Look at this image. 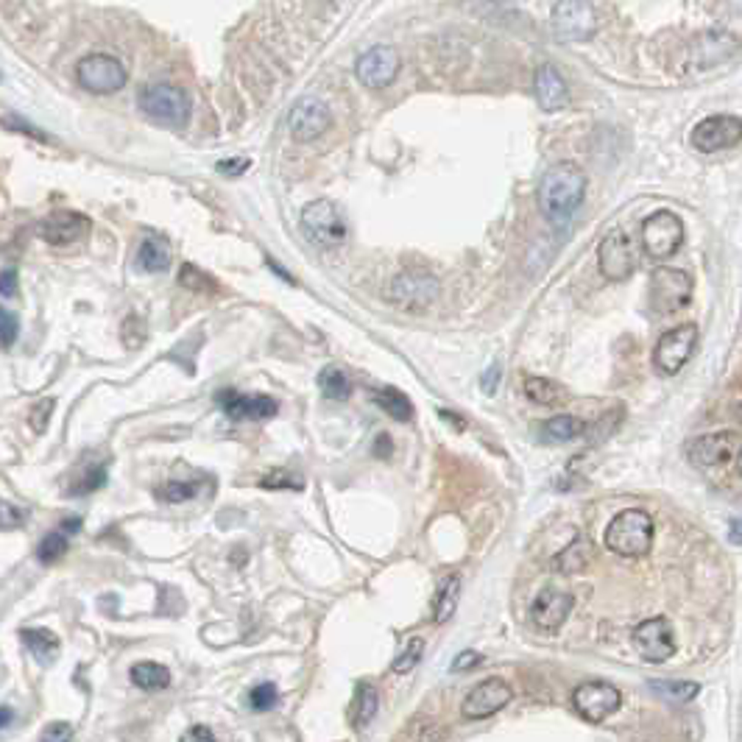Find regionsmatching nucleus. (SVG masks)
Wrapping results in <instances>:
<instances>
[{"label":"nucleus","mask_w":742,"mask_h":742,"mask_svg":"<svg viewBox=\"0 0 742 742\" xmlns=\"http://www.w3.org/2000/svg\"><path fill=\"white\" fill-rule=\"evenodd\" d=\"M536 198L547 221L555 229H564L586 198V173L575 162H553L542 173Z\"/></svg>","instance_id":"1"},{"label":"nucleus","mask_w":742,"mask_h":742,"mask_svg":"<svg viewBox=\"0 0 742 742\" xmlns=\"http://www.w3.org/2000/svg\"><path fill=\"white\" fill-rule=\"evenodd\" d=\"M605 547L623 558H642L653 547V519L647 511L628 508L605 528Z\"/></svg>","instance_id":"2"},{"label":"nucleus","mask_w":742,"mask_h":742,"mask_svg":"<svg viewBox=\"0 0 742 742\" xmlns=\"http://www.w3.org/2000/svg\"><path fill=\"white\" fill-rule=\"evenodd\" d=\"M137 107L143 115L162 126L182 128L190 117V98L177 84H148L137 96Z\"/></svg>","instance_id":"3"},{"label":"nucleus","mask_w":742,"mask_h":742,"mask_svg":"<svg viewBox=\"0 0 742 742\" xmlns=\"http://www.w3.org/2000/svg\"><path fill=\"white\" fill-rule=\"evenodd\" d=\"M301 232L319 249H338L349 235L341 209L327 198H316L301 209Z\"/></svg>","instance_id":"4"},{"label":"nucleus","mask_w":742,"mask_h":742,"mask_svg":"<svg viewBox=\"0 0 742 742\" xmlns=\"http://www.w3.org/2000/svg\"><path fill=\"white\" fill-rule=\"evenodd\" d=\"M639 240H642V249L653 259H670L684 243L681 218L673 209H659V212L647 215L642 221V229H639Z\"/></svg>","instance_id":"5"},{"label":"nucleus","mask_w":742,"mask_h":742,"mask_svg":"<svg viewBox=\"0 0 742 742\" xmlns=\"http://www.w3.org/2000/svg\"><path fill=\"white\" fill-rule=\"evenodd\" d=\"M739 432L734 430H717V432H706L697 435L686 444V458L692 466L697 469H726L731 463H737L739 458Z\"/></svg>","instance_id":"6"},{"label":"nucleus","mask_w":742,"mask_h":742,"mask_svg":"<svg viewBox=\"0 0 742 742\" xmlns=\"http://www.w3.org/2000/svg\"><path fill=\"white\" fill-rule=\"evenodd\" d=\"M76 81L86 93L96 96H112L120 86H126L128 73L120 59L109 54H90L76 65Z\"/></svg>","instance_id":"7"},{"label":"nucleus","mask_w":742,"mask_h":742,"mask_svg":"<svg viewBox=\"0 0 742 742\" xmlns=\"http://www.w3.org/2000/svg\"><path fill=\"white\" fill-rule=\"evenodd\" d=\"M620 689L608 681H584L573 689V709L589 723H603L620 709Z\"/></svg>","instance_id":"8"},{"label":"nucleus","mask_w":742,"mask_h":742,"mask_svg":"<svg viewBox=\"0 0 742 742\" xmlns=\"http://www.w3.org/2000/svg\"><path fill=\"white\" fill-rule=\"evenodd\" d=\"M695 346H697V327L695 324L673 327L670 332H665L659 338L656 349H653V366H656L662 374L673 377L689 363Z\"/></svg>","instance_id":"9"},{"label":"nucleus","mask_w":742,"mask_h":742,"mask_svg":"<svg viewBox=\"0 0 742 742\" xmlns=\"http://www.w3.org/2000/svg\"><path fill=\"white\" fill-rule=\"evenodd\" d=\"M692 299V280L686 271L678 269H659L650 280V308L670 316L678 313L681 308H686Z\"/></svg>","instance_id":"10"},{"label":"nucleus","mask_w":742,"mask_h":742,"mask_svg":"<svg viewBox=\"0 0 742 742\" xmlns=\"http://www.w3.org/2000/svg\"><path fill=\"white\" fill-rule=\"evenodd\" d=\"M742 140V120L737 115H712L692 128V146L704 154L737 148Z\"/></svg>","instance_id":"11"},{"label":"nucleus","mask_w":742,"mask_h":742,"mask_svg":"<svg viewBox=\"0 0 742 742\" xmlns=\"http://www.w3.org/2000/svg\"><path fill=\"white\" fill-rule=\"evenodd\" d=\"M597 266L600 274L611 282H625L634 269H636V257H634V243L625 235V229H611L600 249H597Z\"/></svg>","instance_id":"12"},{"label":"nucleus","mask_w":742,"mask_h":742,"mask_svg":"<svg viewBox=\"0 0 742 742\" xmlns=\"http://www.w3.org/2000/svg\"><path fill=\"white\" fill-rule=\"evenodd\" d=\"M435 293H439V282H435V277H430L427 271H408L391 282L388 299L402 310L419 313V310L430 308Z\"/></svg>","instance_id":"13"},{"label":"nucleus","mask_w":742,"mask_h":742,"mask_svg":"<svg viewBox=\"0 0 742 742\" xmlns=\"http://www.w3.org/2000/svg\"><path fill=\"white\" fill-rule=\"evenodd\" d=\"M634 645L639 650V656L645 662L662 665L667 662L676 653V639H673V628L665 617H650L645 623L636 625L634 631Z\"/></svg>","instance_id":"14"},{"label":"nucleus","mask_w":742,"mask_h":742,"mask_svg":"<svg viewBox=\"0 0 742 742\" xmlns=\"http://www.w3.org/2000/svg\"><path fill=\"white\" fill-rule=\"evenodd\" d=\"M511 697H513V692H511V686L503 678H486V681H480L477 686L469 689V695L463 697L461 715L466 720L492 717V715H497L511 701Z\"/></svg>","instance_id":"15"},{"label":"nucleus","mask_w":742,"mask_h":742,"mask_svg":"<svg viewBox=\"0 0 742 742\" xmlns=\"http://www.w3.org/2000/svg\"><path fill=\"white\" fill-rule=\"evenodd\" d=\"M288 126H290V135L299 140V143H310L316 137H321L330 126V109L321 98L316 96H301L290 115H288Z\"/></svg>","instance_id":"16"},{"label":"nucleus","mask_w":742,"mask_h":742,"mask_svg":"<svg viewBox=\"0 0 742 742\" xmlns=\"http://www.w3.org/2000/svg\"><path fill=\"white\" fill-rule=\"evenodd\" d=\"M553 28L564 42H586L597 31L595 6L589 4H555Z\"/></svg>","instance_id":"17"},{"label":"nucleus","mask_w":742,"mask_h":742,"mask_svg":"<svg viewBox=\"0 0 742 742\" xmlns=\"http://www.w3.org/2000/svg\"><path fill=\"white\" fill-rule=\"evenodd\" d=\"M90 227L93 224L86 215L73 212V209H56L46 218V221H39V238L56 249H62V246H70V243H78L81 238H86Z\"/></svg>","instance_id":"18"},{"label":"nucleus","mask_w":742,"mask_h":742,"mask_svg":"<svg viewBox=\"0 0 742 742\" xmlns=\"http://www.w3.org/2000/svg\"><path fill=\"white\" fill-rule=\"evenodd\" d=\"M218 405L232 419V422H263L277 416L280 405L266 394H240V391H221L218 394Z\"/></svg>","instance_id":"19"},{"label":"nucleus","mask_w":742,"mask_h":742,"mask_svg":"<svg viewBox=\"0 0 742 742\" xmlns=\"http://www.w3.org/2000/svg\"><path fill=\"white\" fill-rule=\"evenodd\" d=\"M400 73V54L391 46H374L361 54L355 65V76L366 86H388Z\"/></svg>","instance_id":"20"},{"label":"nucleus","mask_w":742,"mask_h":742,"mask_svg":"<svg viewBox=\"0 0 742 742\" xmlns=\"http://www.w3.org/2000/svg\"><path fill=\"white\" fill-rule=\"evenodd\" d=\"M570 611H573V597L561 589L547 586L536 595L531 605V620L542 631H558L566 623V617H570Z\"/></svg>","instance_id":"21"},{"label":"nucleus","mask_w":742,"mask_h":742,"mask_svg":"<svg viewBox=\"0 0 742 742\" xmlns=\"http://www.w3.org/2000/svg\"><path fill=\"white\" fill-rule=\"evenodd\" d=\"M536 98L542 104V109L547 112H558L570 101V90H566V81L558 73V67L553 65H542L536 73Z\"/></svg>","instance_id":"22"},{"label":"nucleus","mask_w":742,"mask_h":742,"mask_svg":"<svg viewBox=\"0 0 742 742\" xmlns=\"http://www.w3.org/2000/svg\"><path fill=\"white\" fill-rule=\"evenodd\" d=\"M728 54H737V42L728 34H706L692 46V65L695 67H715L728 59Z\"/></svg>","instance_id":"23"},{"label":"nucleus","mask_w":742,"mask_h":742,"mask_svg":"<svg viewBox=\"0 0 742 742\" xmlns=\"http://www.w3.org/2000/svg\"><path fill=\"white\" fill-rule=\"evenodd\" d=\"M522 391H525V397L536 405H547V408H555V405H564L570 400V394L555 382V380H547V377H539V374H525L522 380Z\"/></svg>","instance_id":"24"},{"label":"nucleus","mask_w":742,"mask_h":742,"mask_svg":"<svg viewBox=\"0 0 742 742\" xmlns=\"http://www.w3.org/2000/svg\"><path fill=\"white\" fill-rule=\"evenodd\" d=\"M107 483V466L98 463V461H81L70 477L67 483V494L70 497H84V494H93L98 492L101 486Z\"/></svg>","instance_id":"25"},{"label":"nucleus","mask_w":742,"mask_h":742,"mask_svg":"<svg viewBox=\"0 0 742 742\" xmlns=\"http://www.w3.org/2000/svg\"><path fill=\"white\" fill-rule=\"evenodd\" d=\"M137 266L148 274H162L168 271L170 266V246L168 240L157 238V235H148L143 243H140V251H137Z\"/></svg>","instance_id":"26"},{"label":"nucleus","mask_w":742,"mask_h":742,"mask_svg":"<svg viewBox=\"0 0 742 742\" xmlns=\"http://www.w3.org/2000/svg\"><path fill=\"white\" fill-rule=\"evenodd\" d=\"M458 597H461V575H447L439 586V592H435V600H432V620L444 625L450 623V617L455 615V608H458Z\"/></svg>","instance_id":"27"},{"label":"nucleus","mask_w":742,"mask_h":742,"mask_svg":"<svg viewBox=\"0 0 742 742\" xmlns=\"http://www.w3.org/2000/svg\"><path fill=\"white\" fill-rule=\"evenodd\" d=\"M589 544L584 536H575L570 547H564L555 558H553V566H555V573L561 575H575V573H584L586 570V564H589Z\"/></svg>","instance_id":"28"},{"label":"nucleus","mask_w":742,"mask_h":742,"mask_svg":"<svg viewBox=\"0 0 742 742\" xmlns=\"http://www.w3.org/2000/svg\"><path fill=\"white\" fill-rule=\"evenodd\" d=\"M20 639L31 650V656L36 662H42V665L51 662L56 656V650H59V636L54 631H48V628H23Z\"/></svg>","instance_id":"29"},{"label":"nucleus","mask_w":742,"mask_h":742,"mask_svg":"<svg viewBox=\"0 0 742 742\" xmlns=\"http://www.w3.org/2000/svg\"><path fill=\"white\" fill-rule=\"evenodd\" d=\"M374 402L397 422H411L413 419V405L411 400L402 394L400 388H391V385H380L374 388Z\"/></svg>","instance_id":"30"},{"label":"nucleus","mask_w":742,"mask_h":742,"mask_svg":"<svg viewBox=\"0 0 742 742\" xmlns=\"http://www.w3.org/2000/svg\"><path fill=\"white\" fill-rule=\"evenodd\" d=\"M319 388L324 391V397L332 400V402H341L352 394V380H349L346 369L341 366H327L321 374H319Z\"/></svg>","instance_id":"31"},{"label":"nucleus","mask_w":742,"mask_h":742,"mask_svg":"<svg viewBox=\"0 0 742 742\" xmlns=\"http://www.w3.org/2000/svg\"><path fill=\"white\" fill-rule=\"evenodd\" d=\"M132 681H135V686H140L146 692H157L170 684V673H168V667H162L157 662H137L132 667Z\"/></svg>","instance_id":"32"},{"label":"nucleus","mask_w":742,"mask_h":742,"mask_svg":"<svg viewBox=\"0 0 742 742\" xmlns=\"http://www.w3.org/2000/svg\"><path fill=\"white\" fill-rule=\"evenodd\" d=\"M586 424L575 416H555L544 424V435L550 442H573L578 435H584Z\"/></svg>","instance_id":"33"},{"label":"nucleus","mask_w":742,"mask_h":742,"mask_svg":"<svg viewBox=\"0 0 742 742\" xmlns=\"http://www.w3.org/2000/svg\"><path fill=\"white\" fill-rule=\"evenodd\" d=\"M374 715H377V689L371 684H361L355 695V706H352L355 728H363L366 723H371Z\"/></svg>","instance_id":"34"},{"label":"nucleus","mask_w":742,"mask_h":742,"mask_svg":"<svg viewBox=\"0 0 742 742\" xmlns=\"http://www.w3.org/2000/svg\"><path fill=\"white\" fill-rule=\"evenodd\" d=\"M67 547H70V536L59 528V531L48 534L46 539H42V542L36 544V558H39L42 564H56V561L65 558Z\"/></svg>","instance_id":"35"},{"label":"nucleus","mask_w":742,"mask_h":742,"mask_svg":"<svg viewBox=\"0 0 742 742\" xmlns=\"http://www.w3.org/2000/svg\"><path fill=\"white\" fill-rule=\"evenodd\" d=\"M179 285L188 288V290H196V293H212V290H215V280H212L209 274H204V271H201L198 266H193V263L182 266V271H179Z\"/></svg>","instance_id":"36"},{"label":"nucleus","mask_w":742,"mask_h":742,"mask_svg":"<svg viewBox=\"0 0 742 742\" xmlns=\"http://www.w3.org/2000/svg\"><path fill=\"white\" fill-rule=\"evenodd\" d=\"M422 656H424V639H422V636H413V639H408L405 650L394 659L391 670H394V673H411V670L422 662Z\"/></svg>","instance_id":"37"},{"label":"nucleus","mask_w":742,"mask_h":742,"mask_svg":"<svg viewBox=\"0 0 742 742\" xmlns=\"http://www.w3.org/2000/svg\"><path fill=\"white\" fill-rule=\"evenodd\" d=\"M198 494V483H193V480H170V483H165L157 497H162L165 503H188Z\"/></svg>","instance_id":"38"},{"label":"nucleus","mask_w":742,"mask_h":742,"mask_svg":"<svg viewBox=\"0 0 742 742\" xmlns=\"http://www.w3.org/2000/svg\"><path fill=\"white\" fill-rule=\"evenodd\" d=\"M650 686L659 689L667 697H673V701H692V697L701 692V686L692 681H650Z\"/></svg>","instance_id":"39"},{"label":"nucleus","mask_w":742,"mask_h":742,"mask_svg":"<svg viewBox=\"0 0 742 742\" xmlns=\"http://www.w3.org/2000/svg\"><path fill=\"white\" fill-rule=\"evenodd\" d=\"M249 701H251V706H254L257 712H269V709L277 706L280 692H277V686H274L271 681H266V684H257V686L251 689Z\"/></svg>","instance_id":"40"},{"label":"nucleus","mask_w":742,"mask_h":742,"mask_svg":"<svg viewBox=\"0 0 742 742\" xmlns=\"http://www.w3.org/2000/svg\"><path fill=\"white\" fill-rule=\"evenodd\" d=\"M28 522V511L12 503H0V531H15Z\"/></svg>","instance_id":"41"},{"label":"nucleus","mask_w":742,"mask_h":742,"mask_svg":"<svg viewBox=\"0 0 742 742\" xmlns=\"http://www.w3.org/2000/svg\"><path fill=\"white\" fill-rule=\"evenodd\" d=\"M54 408H56V400H39L34 408H31V413H28V424H31V430L34 432H46V427H48V419H51V413H54Z\"/></svg>","instance_id":"42"},{"label":"nucleus","mask_w":742,"mask_h":742,"mask_svg":"<svg viewBox=\"0 0 742 742\" xmlns=\"http://www.w3.org/2000/svg\"><path fill=\"white\" fill-rule=\"evenodd\" d=\"M17 335H20V319L12 310L0 308V346L9 349L17 341Z\"/></svg>","instance_id":"43"},{"label":"nucleus","mask_w":742,"mask_h":742,"mask_svg":"<svg viewBox=\"0 0 742 742\" xmlns=\"http://www.w3.org/2000/svg\"><path fill=\"white\" fill-rule=\"evenodd\" d=\"M447 739V728L435 720H419L416 731H413V742H444Z\"/></svg>","instance_id":"44"},{"label":"nucleus","mask_w":742,"mask_h":742,"mask_svg":"<svg viewBox=\"0 0 742 742\" xmlns=\"http://www.w3.org/2000/svg\"><path fill=\"white\" fill-rule=\"evenodd\" d=\"M263 489H290V492H301L304 489V480L288 474V472H271L263 477Z\"/></svg>","instance_id":"45"},{"label":"nucleus","mask_w":742,"mask_h":742,"mask_svg":"<svg viewBox=\"0 0 742 742\" xmlns=\"http://www.w3.org/2000/svg\"><path fill=\"white\" fill-rule=\"evenodd\" d=\"M143 341H146V324H143L137 316H128V319L123 321V343H126L128 349H137Z\"/></svg>","instance_id":"46"},{"label":"nucleus","mask_w":742,"mask_h":742,"mask_svg":"<svg viewBox=\"0 0 742 742\" xmlns=\"http://www.w3.org/2000/svg\"><path fill=\"white\" fill-rule=\"evenodd\" d=\"M39 742H73V726L65 720H54L42 731Z\"/></svg>","instance_id":"47"},{"label":"nucleus","mask_w":742,"mask_h":742,"mask_svg":"<svg viewBox=\"0 0 742 742\" xmlns=\"http://www.w3.org/2000/svg\"><path fill=\"white\" fill-rule=\"evenodd\" d=\"M480 662H483V656H480L477 650H463V653H458V656H455L452 670H455V673H466V670L477 667Z\"/></svg>","instance_id":"48"},{"label":"nucleus","mask_w":742,"mask_h":742,"mask_svg":"<svg viewBox=\"0 0 742 742\" xmlns=\"http://www.w3.org/2000/svg\"><path fill=\"white\" fill-rule=\"evenodd\" d=\"M17 293V269H4L0 271V296H15Z\"/></svg>","instance_id":"49"},{"label":"nucleus","mask_w":742,"mask_h":742,"mask_svg":"<svg viewBox=\"0 0 742 742\" xmlns=\"http://www.w3.org/2000/svg\"><path fill=\"white\" fill-rule=\"evenodd\" d=\"M243 170H249V159H221L218 162V173H224V177H240Z\"/></svg>","instance_id":"50"},{"label":"nucleus","mask_w":742,"mask_h":742,"mask_svg":"<svg viewBox=\"0 0 742 742\" xmlns=\"http://www.w3.org/2000/svg\"><path fill=\"white\" fill-rule=\"evenodd\" d=\"M182 742H215V734L207 726H193L190 731H185Z\"/></svg>","instance_id":"51"},{"label":"nucleus","mask_w":742,"mask_h":742,"mask_svg":"<svg viewBox=\"0 0 742 742\" xmlns=\"http://www.w3.org/2000/svg\"><path fill=\"white\" fill-rule=\"evenodd\" d=\"M497 380H500V366H492L483 377H480V385H483V391L486 394H494V385H497Z\"/></svg>","instance_id":"52"},{"label":"nucleus","mask_w":742,"mask_h":742,"mask_svg":"<svg viewBox=\"0 0 742 742\" xmlns=\"http://www.w3.org/2000/svg\"><path fill=\"white\" fill-rule=\"evenodd\" d=\"M12 720H15V712L6 706V709H0V728H6V726H12Z\"/></svg>","instance_id":"53"},{"label":"nucleus","mask_w":742,"mask_h":742,"mask_svg":"<svg viewBox=\"0 0 742 742\" xmlns=\"http://www.w3.org/2000/svg\"><path fill=\"white\" fill-rule=\"evenodd\" d=\"M269 266H271V271H274V274H280L282 280H288V282H293V277H290V274H288V271H285V269H282L280 263H274V259H269Z\"/></svg>","instance_id":"54"},{"label":"nucleus","mask_w":742,"mask_h":742,"mask_svg":"<svg viewBox=\"0 0 742 742\" xmlns=\"http://www.w3.org/2000/svg\"><path fill=\"white\" fill-rule=\"evenodd\" d=\"M442 416H444V419H450V424H452V427H458V430L463 427V419H461V416H455V413H450V411H442Z\"/></svg>","instance_id":"55"},{"label":"nucleus","mask_w":742,"mask_h":742,"mask_svg":"<svg viewBox=\"0 0 742 742\" xmlns=\"http://www.w3.org/2000/svg\"><path fill=\"white\" fill-rule=\"evenodd\" d=\"M731 542L739 544V519H731Z\"/></svg>","instance_id":"56"},{"label":"nucleus","mask_w":742,"mask_h":742,"mask_svg":"<svg viewBox=\"0 0 742 742\" xmlns=\"http://www.w3.org/2000/svg\"><path fill=\"white\" fill-rule=\"evenodd\" d=\"M385 444H388V435H380V439H377V450H374V452H377V455H385Z\"/></svg>","instance_id":"57"}]
</instances>
